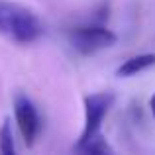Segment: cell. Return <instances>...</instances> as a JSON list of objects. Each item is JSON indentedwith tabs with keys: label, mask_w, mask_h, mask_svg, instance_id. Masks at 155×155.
I'll use <instances>...</instances> for the list:
<instances>
[{
	"label": "cell",
	"mask_w": 155,
	"mask_h": 155,
	"mask_svg": "<svg viewBox=\"0 0 155 155\" xmlns=\"http://www.w3.org/2000/svg\"><path fill=\"white\" fill-rule=\"evenodd\" d=\"M43 24L28 6L0 0V35L14 43H34L41 38Z\"/></svg>",
	"instance_id": "cell-1"
},
{
	"label": "cell",
	"mask_w": 155,
	"mask_h": 155,
	"mask_svg": "<svg viewBox=\"0 0 155 155\" xmlns=\"http://www.w3.org/2000/svg\"><path fill=\"white\" fill-rule=\"evenodd\" d=\"M116 39V34L104 26H81L69 31V43L81 55H92L106 47H112Z\"/></svg>",
	"instance_id": "cell-2"
},
{
	"label": "cell",
	"mask_w": 155,
	"mask_h": 155,
	"mask_svg": "<svg viewBox=\"0 0 155 155\" xmlns=\"http://www.w3.org/2000/svg\"><path fill=\"white\" fill-rule=\"evenodd\" d=\"M14 118L24 143L31 147L35 140L39 137V132H41V118H39L38 106L22 92L14 96Z\"/></svg>",
	"instance_id": "cell-3"
},
{
	"label": "cell",
	"mask_w": 155,
	"mask_h": 155,
	"mask_svg": "<svg viewBox=\"0 0 155 155\" xmlns=\"http://www.w3.org/2000/svg\"><path fill=\"white\" fill-rule=\"evenodd\" d=\"M112 102H114L112 92H94V94L84 96V128L79 137V143H84L91 137L100 134L102 120L108 114Z\"/></svg>",
	"instance_id": "cell-4"
},
{
	"label": "cell",
	"mask_w": 155,
	"mask_h": 155,
	"mask_svg": "<svg viewBox=\"0 0 155 155\" xmlns=\"http://www.w3.org/2000/svg\"><path fill=\"white\" fill-rule=\"evenodd\" d=\"M153 65H155V53H141V55L126 59L124 63L118 67L116 75L118 77H134V75H137V73L145 71V69L153 67Z\"/></svg>",
	"instance_id": "cell-5"
},
{
	"label": "cell",
	"mask_w": 155,
	"mask_h": 155,
	"mask_svg": "<svg viewBox=\"0 0 155 155\" xmlns=\"http://www.w3.org/2000/svg\"><path fill=\"white\" fill-rule=\"evenodd\" d=\"M77 149L83 153H92V155H104V153H112V147H110L108 143H106V140L102 136H94L91 137L88 141H84V143H77Z\"/></svg>",
	"instance_id": "cell-6"
},
{
	"label": "cell",
	"mask_w": 155,
	"mask_h": 155,
	"mask_svg": "<svg viewBox=\"0 0 155 155\" xmlns=\"http://www.w3.org/2000/svg\"><path fill=\"white\" fill-rule=\"evenodd\" d=\"M0 153L2 155L16 153V143H14V134H12L10 118H6V120L2 122V128H0Z\"/></svg>",
	"instance_id": "cell-7"
},
{
	"label": "cell",
	"mask_w": 155,
	"mask_h": 155,
	"mask_svg": "<svg viewBox=\"0 0 155 155\" xmlns=\"http://www.w3.org/2000/svg\"><path fill=\"white\" fill-rule=\"evenodd\" d=\"M149 108H151V114H153V118H155V94L149 98Z\"/></svg>",
	"instance_id": "cell-8"
}]
</instances>
